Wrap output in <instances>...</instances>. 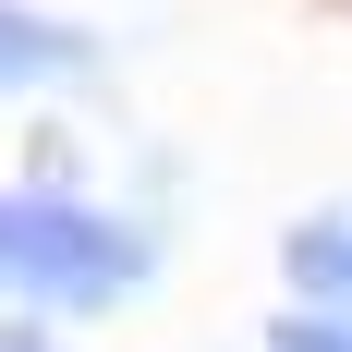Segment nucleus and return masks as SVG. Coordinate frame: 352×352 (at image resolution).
<instances>
[{"instance_id":"nucleus-1","label":"nucleus","mask_w":352,"mask_h":352,"mask_svg":"<svg viewBox=\"0 0 352 352\" xmlns=\"http://www.w3.org/2000/svg\"><path fill=\"white\" fill-rule=\"evenodd\" d=\"M158 280V231L134 219L85 207L61 182H25V195H0V292L25 304V316H109V304H134Z\"/></svg>"},{"instance_id":"nucleus-2","label":"nucleus","mask_w":352,"mask_h":352,"mask_svg":"<svg viewBox=\"0 0 352 352\" xmlns=\"http://www.w3.org/2000/svg\"><path fill=\"white\" fill-rule=\"evenodd\" d=\"M109 73V36L98 25H61L36 0H0V98H36V85H98Z\"/></svg>"},{"instance_id":"nucleus-3","label":"nucleus","mask_w":352,"mask_h":352,"mask_svg":"<svg viewBox=\"0 0 352 352\" xmlns=\"http://www.w3.org/2000/svg\"><path fill=\"white\" fill-rule=\"evenodd\" d=\"M280 292L316 316H352V207H304L280 231Z\"/></svg>"},{"instance_id":"nucleus-4","label":"nucleus","mask_w":352,"mask_h":352,"mask_svg":"<svg viewBox=\"0 0 352 352\" xmlns=\"http://www.w3.org/2000/svg\"><path fill=\"white\" fill-rule=\"evenodd\" d=\"M267 352H352V316H316V304H280Z\"/></svg>"},{"instance_id":"nucleus-5","label":"nucleus","mask_w":352,"mask_h":352,"mask_svg":"<svg viewBox=\"0 0 352 352\" xmlns=\"http://www.w3.org/2000/svg\"><path fill=\"white\" fill-rule=\"evenodd\" d=\"M0 352H73L61 316H0Z\"/></svg>"}]
</instances>
